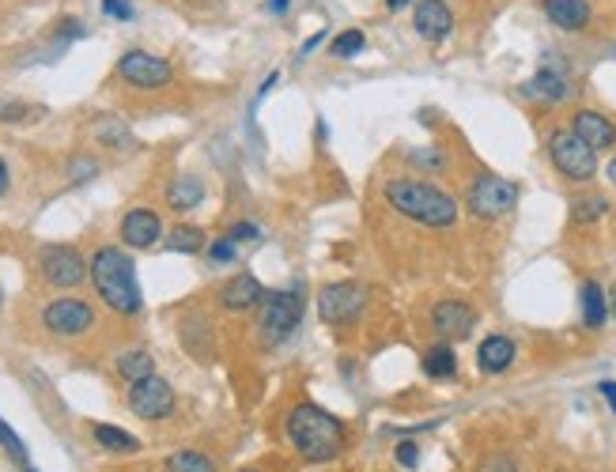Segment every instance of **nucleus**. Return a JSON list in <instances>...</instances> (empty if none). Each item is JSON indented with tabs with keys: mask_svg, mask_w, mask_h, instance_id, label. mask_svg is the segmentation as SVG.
<instances>
[{
	"mask_svg": "<svg viewBox=\"0 0 616 472\" xmlns=\"http://www.w3.org/2000/svg\"><path fill=\"white\" fill-rule=\"evenodd\" d=\"M303 291L295 287V291H265L261 295V303H257V333L265 344H280V340H288L295 329H299V321H303Z\"/></svg>",
	"mask_w": 616,
	"mask_h": 472,
	"instance_id": "nucleus-4",
	"label": "nucleus"
},
{
	"mask_svg": "<svg viewBox=\"0 0 616 472\" xmlns=\"http://www.w3.org/2000/svg\"><path fill=\"white\" fill-rule=\"evenodd\" d=\"M106 125H99V140L103 144H129V133H125V125L118 118H103Z\"/></svg>",
	"mask_w": 616,
	"mask_h": 472,
	"instance_id": "nucleus-32",
	"label": "nucleus"
},
{
	"mask_svg": "<svg viewBox=\"0 0 616 472\" xmlns=\"http://www.w3.org/2000/svg\"><path fill=\"white\" fill-rule=\"evenodd\" d=\"M163 235V223L155 216L152 208H133V212H125V220H121V242L125 246H133V250H152L155 242Z\"/></svg>",
	"mask_w": 616,
	"mask_h": 472,
	"instance_id": "nucleus-14",
	"label": "nucleus"
},
{
	"mask_svg": "<svg viewBox=\"0 0 616 472\" xmlns=\"http://www.w3.org/2000/svg\"><path fill=\"white\" fill-rule=\"evenodd\" d=\"M367 306V287L356 280H341V284H326L318 295V314L326 325H348L356 321Z\"/></svg>",
	"mask_w": 616,
	"mask_h": 472,
	"instance_id": "nucleus-8",
	"label": "nucleus"
},
{
	"mask_svg": "<svg viewBox=\"0 0 616 472\" xmlns=\"http://www.w3.org/2000/svg\"><path fill=\"white\" fill-rule=\"evenodd\" d=\"M431 329L439 333V340H465L477 329V310L465 299H443L431 310Z\"/></svg>",
	"mask_w": 616,
	"mask_h": 472,
	"instance_id": "nucleus-12",
	"label": "nucleus"
},
{
	"mask_svg": "<svg viewBox=\"0 0 616 472\" xmlns=\"http://www.w3.org/2000/svg\"><path fill=\"white\" fill-rule=\"evenodd\" d=\"M4 189H8V167H4V159H0V197H4Z\"/></svg>",
	"mask_w": 616,
	"mask_h": 472,
	"instance_id": "nucleus-44",
	"label": "nucleus"
},
{
	"mask_svg": "<svg viewBox=\"0 0 616 472\" xmlns=\"http://www.w3.org/2000/svg\"><path fill=\"white\" fill-rule=\"evenodd\" d=\"M0 306H4V287H0Z\"/></svg>",
	"mask_w": 616,
	"mask_h": 472,
	"instance_id": "nucleus-47",
	"label": "nucleus"
},
{
	"mask_svg": "<svg viewBox=\"0 0 616 472\" xmlns=\"http://www.w3.org/2000/svg\"><path fill=\"white\" fill-rule=\"evenodd\" d=\"M514 363V340L511 337H484L477 348V367L484 374H503Z\"/></svg>",
	"mask_w": 616,
	"mask_h": 472,
	"instance_id": "nucleus-19",
	"label": "nucleus"
},
{
	"mask_svg": "<svg viewBox=\"0 0 616 472\" xmlns=\"http://www.w3.org/2000/svg\"><path fill=\"white\" fill-rule=\"evenodd\" d=\"M484 472H514V461L507 454H499V457H492V465Z\"/></svg>",
	"mask_w": 616,
	"mask_h": 472,
	"instance_id": "nucleus-39",
	"label": "nucleus"
},
{
	"mask_svg": "<svg viewBox=\"0 0 616 472\" xmlns=\"http://www.w3.org/2000/svg\"><path fill=\"white\" fill-rule=\"evenodd\" d=\"M129 408H133V416L140 420H163V416H171L174 412V389L171 382H163V378H140L129 386Z\"/></svg>",
	"mask_w": 616,
	"mask_h": 472,
	"instance_id": "nucleus-11",
	"label": "nucleus"
},
{
	"mask_svg": "<svg viewBox=\"0 0 616 472\" xmlns=\"http://www.w3.org/2000/svg\"><path fill=\"white\" fill-rule=\"evenodd\" d=\"M514 204H518V186L507 182V178H496V174H484L477 178L469 193H465V208L477 216V220H499L507 216Z\"/></svg>",
	"mask_w": 616,
	"mask_h": 472,
	"instance_id": "nucleus-6",
	"label": "nucleus"
},
{
	"mask_svg": "<svg viewBox=\"0 0 616 472\" xmlns=\"http://www.w3.org/2000/svg\"><path fill=\"white\" fill-rule=\"evenodd\" d=\"M322 42H326V31H318V34H314V38H307V42H303V50H299V53L307 57V53H310V50H318Z\"/></svg>",
	"mask_w": 616,
	"mask_h": 472,
	"instance_id": "nucleus-41",
	"label": "nucleus"
},
{
	"mask_svg": "<svg viewBox=\"0 0 616 472\" xmlns=\"http://www.w3.org/2000/svg\"><path fill=\"white\" fill-rule=\"evenodd\" d=\"M0 446H4L8 454L16 457V461H27V446H23V439H19L16 431H12V427H8L4 420H0Z\"/></svg>",
	"mask_w": 616,
	"mask_h": 472,
	"instance_id": "nucleus-30",
	"label": "nucleus"
},
{
	"mask_svg": "<svg viewBox=\"0 0 616 472\" xmlns=\"http://www.w3.org/2000/svg\"><path fill=\"white\" fill-rule=\"evenodd\" d=\"M386 201L405 220L420 223V227H454L458 223V201L443 193L431 182H416V178H390L386 182Z\"/></svg>",
	"mask_w": 616,
	"mask_h": 472,
	"instance_id": "nucleus-1",
	"label": "nucleus"
},
{
	"mask_svg": "<svg viewBox=\"0 0 616 472\" xmlns=\"http://www.w3.org/2000/svg\"><path fill=\"white\" fill-rule=\"evenodd\" d=\"M598 393H601V397H605V401H609V408H613V412H616V382H601Z\"/></svg>",
	"mask_w": 616,
	"mask_h": 472,
	"instance_id": "nucleus-40",
	"label": "nucleus"
},
{
	"mask_svg": "<svg viewBox=\"0 0 616 472\" xmlns=\"http://www.w3.org/2000/svg\"><path fill=\"white\" fill-rule=\"evenodd\" d=\"M363 46H367V38H363V31H341L337 38H333V46H329V53L333 57H341V61H348V57H356V53H363Z\"/></svg>",
	"mask_w": 616,
	"mask_h": 472,
	"instance_id": "nucleus-28",
	"label": "nucleus"
},
{
	"mask_svg": "<svg viewBox=\"0 0 616 472\" xmlns=\"http://www.w3.org/2000/svg\"><path fill=\"white\" fill-rule=\"evenodd\" d=\"M38 269L42 280L53 287H80L91 280V261H84V253L76 246H46L38 253Z\"/></svg>",
	"mask_w": 616,
	"mask_h": 472,
	"instance_id": "nucleus-7",
	"label": "nucleus"
},
{
	"mask_svg": "<svg viewBox=\"0 0 616 472\" xmlns=\"http://www.w3.org/2000/svg\"><path fill=\"white\" fill-rule=\"evenodd\" d=\"M95 174H99V163H95V159H72L69 163L72 182H87V178H95Z\"/></svg>",
	"mask_w": 616,
	"mask_h": 472,
	"instance_id": "nucleus-34",
	"label": "nucleus"
},
{
	"mask_svg": "<svg viewBox=\"0 0 616 472\" xmlns=\"http://www.w3.org/2000/svg\"><path fill=\"white\" fill-rule=\"evenodd\" d=\"M609 314L616 318V284H613V291H609Z\"/></svg>",
	"mask_w": 616,
	"mask_h": 472,
	"instance_id": "nucleus-45",
	"label": "nucleus"
},
{
	"mask_svg": "<svg viewBox=\"0 0 616 472\" xmlns=\"http://www.w3.org/2000/svg\"><path fill=\"white\" fill-rule=\"evenodd\" d=\"M27 472H38V469H27Z\"/></svg>",
	"mask_w": 616,
	"mask_h": 472,
	"instance_id": "nucleus-49",
	"label": "nucleus"
},
{
	"mask_svg": "<svg viewBox=\"0 0 616 472\" xmlns=\"http://www.w3.org/2000/svg\"><path fill=\"white\" fill-rule=\"evenodd\" d=\"M227 238H231V242H257L261 231H257L254 223H235V227L227 231Z\"/></svg>",
	"mask_w": 616,
	"mask_h": 472,
	"instance_id": "nucleus-37",
	"label": "nucleus"
},
{
	"mask_svg": "<svg viewBox=\"0 0 616 472\" xmlns=\"http://www.w3.org/2000/svg\"><path fill=\"white\" fill-rule=\"evenodd\" d=\"M167 472H220L201 450H178L167 457Z\"/></svg>",
	"mask_w": 616,
	"mask_h": 472,
	"instance_id": "nucleus-26",
	"label": "nucleus"
},
{
	"mask_svg": "<svg viewBox=\"0 0 616 472\" xmlns=\"http://www.w3.org/2000/svg\"><path fill=\"white\" fill-rule=\"evenodd\" d=\"M31 114H38V110L23 106V102H0V121L4 125H19V121H27Z\"/></svg>",
	"mask_w": 616,
	"mask_h": 472,
	"instance_id": "nucleus-31",
	"label": "nucleus"
},
{
	"mask_svg": "<svg viewBox=\"0 0 616 472\" xmlns=\"http://www.w3.org/2000/svg\"><path fill=\"white\" fill-rule=\"evenodd\" d=\"M42 321H46V329H50L53 337H80V333H87L95 325V310H91V303L76 299V295H61V299H53L42 310Z\"/></svg>",
	"mask_w": 616,
	"mask_h": 472,
	"instance_id": "nucleus-9",
	"label": "nucleus"
},
{
	"mask_svg": "<svg viewBox=\"0 0 616 472\" xmlns=\"http://www.w3.org/2000/svg\"><path fill=\"white\" fill-rule=\"evenodd\" d=\"M269 12H273V16H284V12H288V0H269Z\"/></svg>",
	"mask_w": 616,
	"mask_h": 472,
	"instance_id": "nucleus-42",
	"label": "nucleus"
},
{
	"mask_svg": "<svg viewBox=\"0 0 616 472\" xmlns=\"http://www.w3.org/2000/svg\"><path fill=\"white\" fill-rule=\"evenodd\" d=\"M288 439L303 461H333L344 450V427L333 412L307 401L288 412Z\"/></svg>",
	"mask_w": 616,
	"mask_h": 472,
	"instance_id": "nucleus-3",
	"label": "nucleus"
},
{
	"mask_svg": "<svg viewBox=\"0 0 616 472\" xmlns=\"http://www.w3.org/2000/svg\"><path fill=\"white\" fill-rule=\"evenodd\" d=\"M57 31H61V38H80V34H84V23H80V19H61Z\"/></svg>",
	"mask_w": 616,
	"mask_h": 472,
	"instance_id": "nucleus-38",
	"label": "nucleus"
},
{
	"mask_svg": "<svg viewBox=\"0 0 616 472\" xmlns=\"http://www.w3.org/2000/svg\"><path fill=\"white\" fill-rule=\"evenodd\" d=\"M118 76L133 87H167L174 80V68L171 61H163L148 50H129L121 53Z\"/></svg>",
	"mask_w": 616,
	"mask_h": 472,
	"instance_id": "nucleus-10",
	"label": "nucleus"
},
{
	"mask_svg": "<svg viewBox=\"0 0 616 472\" xmlns=\"http://www.w3.org/2000/svg\"><path fill=\"white\" fill-rule=\"evenodd\" d=\"M103 16H110V19H133V4H129V0H103Z\"/></svg>",
	"mask_w": 616,
	"mask_h": 472,
	"instance_id": "nucleus-36",
	"label": "nucleus"
},
{
	"mask_svg": "<svg viewBox=\"0 0 616 472\" xmlns=\"http://www.w3.org/2000/svg\"><path fill=\"white\" fill-rule=\"evenodd\" d=\"M242 472H257V469H242Z\"/></svg>",
	"mask_w": 616,
	"mask_h": 472,
	"instance_id": "nucleus-48",
	"label": "nucleus"
},
{
	"mask_svg": "<svg viewBox=\"0 0 616 472\" xmlns=\"http://www.w3.org/2000/svg\"><path fill=\"white\" fill-rule=\"evenodd\" d=\"M571 129L594 148V152H605V148H613L616 144V125L605 114L598 110H579L575 118H571Z\"/></svg>",
	"mask_w": 616,
	"mask_h": 472,
	"instance_id": "nucleus-17",
	"label": "nucleus"
},
{
	"mask_svg": "<svg viewBox=\"0 0 616 472\" xmlns=\"http://www.w3.org/2000/svg\"><path fill=\"white\" fill-rule=\"evenodd\" d=\"M205 231L201 227H193V223H178V227H171V235H167V250L171 253H201L205 250Z\"/></svg>",
	"mask_w": 616,
	"mask_h": 472,
	"instance_id": "nucleus-24",
	"label": "nucleus"
},
{
	"mask_svg": "<svg viewBox=\"0 0 616 472\" xmlns=\"http://www.w3.org/2000/svg\"><path fill=\"white\" fill-rule=\"evenodd\" d=\"M412 0H386V8H390V12H401V8H409Z\"/></svg>",
	"mask_w": 616,
	"mask_h": 472,
	"instance_id": "nucleus-43",
	"label": "nucleus"
},
{
	"mask_svg": "<svg viewBox=\"0 0 616 472\" xmlns=\"http://www.w3.org/2000/svg\"><path fill=\"white\" fill-rule=\"evenodd\" d=\"M605 318H609V295L601 291V284L586 280L582 284V325L586 329H601Z\"/></svg>",
	"mask_w": 616,
	"mask_h": 472,
	"instance_id": "nucleus-20",
	"label": "nucleus"
},
{
	"mask_svg": "<svg viewBox=\"0 0 616 472\" xmlns=\"http://www.w3.org/2000/svg\"><path fill=\"white\" fill-rule=\"evenodd\" d=\"M409 163L420 170H443L446 167V155L435 152V148H416V152H409Z\"/></svg>",
	"mask_w": 616,
	"mask_h": 472,
	"instance_id": "nucleus-29",
	"label": "nucleus"
},
{
	"mask_svg": "<svg viewBox=\"0 0 616 472\" xmlns=\"http://www.w3.org/2000/svg\"><path fill=\"white\" fill-rule=\"evenodd\" d=\"M605 212H609V201L598 197V193H586V197H575V201H571L575 223H594V220H601Z\"/></svg>",
	"mask_w": 616,
	"mask_h": 472,
	"instance_id": "nucleus-27",
	"label": "nucleus"
},
{
	"mask_svg": "<svg viewBox=\"0 0 616 472\" xmlns=\"http://www.w3.org/2000/svg\"><path fill=\"white\" fill-rule=\"evenodd\" d=\"M91 435H95V442L103 446L106 454H137L140 442L129 435V431H121V427H110V423H95L91 427Z\"/></svg>",
	"mask_w": 616,
	"mask_h": 472,
	"instance_id": "nucleus-22",
	"label": "nucleus"
},
{
	"mask_svg": "<svg viewBox=\"0 0 616 472\" xmlns=\"http://www.w3.org/2000/svg\"><path fill=\"white\" fill-rule=\"evenodd\" d=\"M522 95L533 102H545V106H556V102H564L567 95H571V80H567L564 68L541 65L530 80L522 84Z\"/></svg>",
	"mask_w": 616,
	"mask_h": 472,
	"instance_id": "nucleus-13",
	"label": "nucleus"
},
{
	"mask_svg": "<svg viewBox=\"0 0 616 472\" xmlns=\"http://www.w3.org/2000/svg\"><path fill=\"white\" fill-rule=\"evenodd\" d=\"M541 8L560 31H582L590 23V0H541Z\"/></svg>",
	"mask_w": 616,
	"mask_h": 472,
	"instance_id": "nucleus-18",
	"label": "nucleus"
},
{
	"mask_svg": "<svg viewBox=\"0 0 616 472\" xmlns=\"http://www.w3.org/2000/svg\"><path fill=\"white\" fill-rule=\"evenodd\" d=\"M609 182H613V186H616V159H613V163H609Z\"/></svg>",
	"mask_w": 616,
	"mask_h": 472,
	"instance_id": "nucleus-46",
	"label": "nucleus"
},
{
	"mask_svg": "<svg viewBox=\"0 0 616 472\" xmlns=\"http://www.w3.org/2000/svg\"><path fill=\"white\" fill-rule=\"evenodd\" d=\"M397 465H401V469H416V465H420V446H416V442H401V446H397Z\"/></svg>",
	"mask_w": 616,
	"mask_h": 472,
	"instance_id": "nucleus-35",
	"label": "nucleus"
},
{
	"mask_svg": "<svg viewBox=\"0 0 616 472\" xmlns=\"http://www.w3.org/2000/svg\"><path fill=\"white\" fill-rule=\"evenodd\" d=\"M208 257H212L216 265H231V261H235V242H231L227 235L216 238V242L208 246Z\"/></svg>",
	"mask_w": 616,
	"mask_h": 472,
	"instance_id": "nucleus-33",
	"label": "nucleus"
},
{
	"mask_svg": "<svg viewBox=\"0 0 616 472\" xmlns=\"http://www.w3.org/2000/svg\"><path fill=\"white\" fill-rule=\"evenodd\" d=\"M548 159L567 182H590L598 174V152L575 129H556L548 136Z\"/></svg>",
	"mask_w": 616,
	"mask_h": 472,
	"instance_id": "nucleus-5",
	"label": "nucleus"
},
{
	"mask_svg": "<svg viewBox=\"0 0 616 472\" xmlns=\"http://www.w3.org/2000/svg\"><path fill=\"white\" fill-rule=\"evenodd\" d=\"M412 27L424 42H443L454 31V16L443 0H420L416 12H412Z\"/></svg>",
	"mask_w": 616,
	"mask_h": 472,
	"instance_id": "nucleus-15",
	"label": "nucleus"
},
{
	"mask_svg": "<svg viewBox=\"0 0 616 472\" xmlns=\"http://www.w3.org/2000/svg\"><path fill=\"white\" fill-rule=\"evenodd\" d=\"M118 374L133 386V382H140V378H152L155 374V359L148 352H125L118 359Z\"/></svg>",
	"mask_w": 616,
	"mask_h": 472,
	"instance_id": "nucleus-25",
	"label": "nucleus"
},
{
	"mask_svg": "<svg viewBox=\"0 0 616 472\" xmlns=\"http://www.w3.org/2000/svg\"><path fill=\"white\" fill-rule=\"evenodd\" d=\"M91 284L99 291V299H103L114 314L121 318H133L140 314V287H137V265H133V257L118 246H103V250L91 257Z\"/></svg>",
	"mask_w": 616,
	"mask_h": 472,
	"instance_id": "nucleus-2",
	"label": "nucleus"
},
{
	"mask_svg": "<svg viewBox=\"0 0 616 472\" xmlns=\"http://www.w3.org/2000/svg\"><path fill=\"white\" fill-rule=\"evenodd\" d=\"M261 295H265V287L257 284V276H250V272H235V276L220 287L216 299H220L223 310H231V314H246V310H257Z\"/></svg>",
	"mask_w": 616,
	"mask_h": 472,
	"instance_id": "nucleus-16",
	"label": "nucleus"
},
{
	"mask_svg": "<svg viewBox=\"0 0 616 472\" xmlns=\"http://www.w3.org/2000/svg\"><path fill=\"white\" fill-rule=\"evenodd\" d=\"M201 201H205V186L197 178H178L167 189V204H171L174 212H193Z\"/></svg>",
	"mask_w": 616,
	"mask_h": 472,
	"instance_id": "nucleus-23",
	"label": "nucleus"
},
{
	"mask_svg": "<svg viewBox=\"0 0 616 472\" xmlns=\"http://www.w3.org/2000/svg\"><path fill=\"white\" fill-rule=\"evenodd\" d=\"M424 374L435 378V382H443V378H454V374H458V355H454V348H450L446 340L424 352Z\"/></svg>",
	"mask_w": 616,
	"mask_h": 472,
	"instance_id": "nucleus-21",
	"label": "nucleus"
}]
</instances>
